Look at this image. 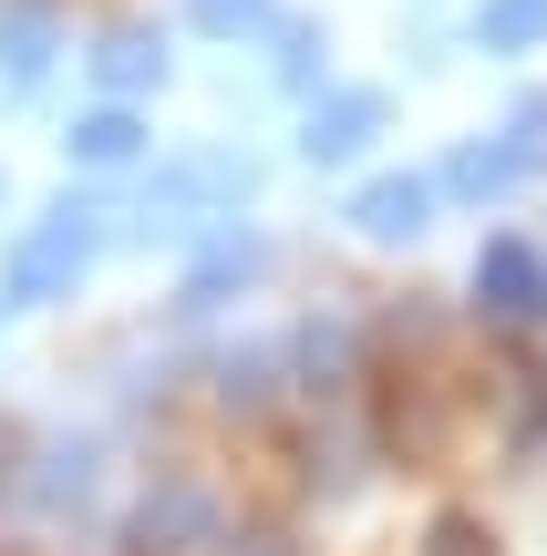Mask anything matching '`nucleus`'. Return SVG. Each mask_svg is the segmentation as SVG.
I'll use <instances>...</instances> for the list:
<instances>
[{
    "label": "nucleus",
    "instance_id": "obj_1",
    "mask_svg": "<svg viewBox=\"0 0 547 556\" xmlns=\"http://www.w3.org/2000/svg\"><path fill=\"white\" fill-rule=\"evenodd\" d=\"M83 258H94V206H73V197H62L52 217H41L32 238L11 248V268H0V289H11L21 309H41V299H62V289L83 278Z\"/></svg>",
    "mask_w": 547,
    "mask_h": 556
},
{
    "label": "nucleus",
    "instance_id": "obj_2",
    "mask_svg": "<svg viewBox=\"0 0 547 556\" xmlns=\"http://www.w3.org/2000/svg\"><path fill=\"white\" fill-rule=\"evenodd\" d=\"M383 135V93H331V103H310V124H300V155L310 165H341V155H362V144Z\"/></svg>",
    "mask_w": 547,
    "mask_h": 556
},
{
    "label": "nucleus",
    "instance_id": "obj_3",
    "mask_svg": "<svg viewBox=\"0 0 547 556\" xmlns=\"http://www.w3.org/2000/svg\"><path fill=\"white\" fill-rule=\"evenodd\" d=\"M351 227H362V238H383V248L424 238V227H434V186H424V176H383V186H362V197H351Z\"/></svg>",
    "mask_w": 547,
    "mask_h": 556
},
{
    "label": "nucleus",
    "instance_id": "obj_4",
    "mask_svg": "<svg viewBox=\"0 0 547 556\" xmlns=\"http://www.w3.org/2000/svg\"><path fill=\"white\" fill-rule=\"evenodd\" d=\"M475 299H486V309H537L547 299V268H537V248H517V238H496L486 258H475Z\"/></svg>",
    "mask_w": 547,
    "mask_h": 556
},
{
    "label": "nucleus",
    "instance_id": "obj_5",
    "mask_svg": "<svg viewBox=\"0 0 547 556\" xmlns=\"http://www.w3.org/2000/svg\"><path fill=\"white\" fill-rule=\"evenodd\" d=\"M94 73H103V93H156V83H165V41L156 31H114V41H103V52H94Z\"/></svg>",
    "mask_w": 547,
    "mask_h": 556
},
{
    "label": "nucleus",
    "instance_id": "obj_6",
    "mask_svg": "<svg viewBox=\"0 0 547 556\" xmlns=\"http://www.w3.org/2000/svg\"><path fill=\"white\" fill-rule=\"evenodd\" d=\"M62 144H73V165H135V155H145V124L124 114V103H94Z\"/></svg>",
    "mask_w": 547,
    "mask_h": 556
},
{
    "label": "nucleus",
    "instance_id": "obj_7",
    "mask_svg": "<svg viewBox=\"0 0 547 556\" xmlns=\"http://www.w3.org/2000/svg\"><path fill=\"white\" fill-rule=\"evenodd\" d=\"M197 526H207L197 484H165V495H145V516H135V556H165L176 536H197Z\"/></svg>",
    "mask_w": 547,
    "mask_h": 556
},
{
    "label": "nucleus",
    "instance_id": "obj_8",
    "mask_svg": "<svg viewBox=\"0 0 547 556\" xmlns=\"http://www.w3.org/2000/svg\"><path fill=\"white\" fill-rule=\"evenodd\" d=\"M475 41H486V52H537L547 41V0H486V11H475Z\"/></svg>",
    "mask_w": 547,
    "mask_h": 556
},
{
    "label": "nucleus",
    "instance_id": "obj_9",
    "mask_svg": "<svg viewBox=\"0 0 547 556\" xmlns=\"http://www.w3.org/2000/svg\"><path fill=\"white\" fill-rule=\"evenodd\" d=\"M41 62H52V31H41L32 11H11V21H0V83H11V93H32Z\"/></svg>",
    "mask_w": 547,
    "mask_h": 556
},
{
    "label": "nucleus",
    "instance_id": "obj_10",
    "mask_svg": "<svg viewBox=\"0 0 547 556\" xmlns=\"http://www.w3.org/2000/svg\"><path fill=\"white\" fill-rule=\"evenodd\" d=\"M507 176H517V165H507V144H465V155L445 165V186H455V197H496Z\"/></svg>",
    "mask_w": 547,
    "mask_h": 556
},
{
    "label": "nucleus",
    "instance_id": "obj_11",
    "mask_svg": "<svg viewBox=\"0 0 547 556\" xmlns=\"http://www.w3.org/2000/svg\"><path fill=\"white\" fill-rule=\"evenodd\" d=\"M507 165H517V176H527V165H547V93H527V103L507 114Z\"/></svg>",
    "mask_w": 547,
    "mask_h": 556
},
{
    "label": "nucleus",
    "instance_id": "obj_12",
    "mask_svg": "<svg viewBox=\"0 0 547 556\" xmlns=\"http://www.w3.org/2000/svg\"><path fill=\"white\" fill-rule=\"evenodd\" d=\"M248 268H259V248H248V238H238V248H217V258H207L197 278H186V309H207V299H217L227 278H248Z\"/></svg>",
    "mask_w": 547,
    "mask_h": 556
},
{
    "label": "nucleus",
    "instance_id": "obj_13",
    "mask_svg": "<svg viewBox=\"0 0 547 556\" xmlns=\"http://www.w3.org/2000/svg\"><path fill=\"white\" fill-rule=\"evenodd\" d=\"M424 556H496V536H486L475 516H445V526L424 536Z\"/></svg>",
    "mask_w": 547,
    "mask_h": 556
},
{
    "label": "nucleus",
    "instance_id": "obj_14",
    "mask_svg": "<svg viewBox=\"0 0 547 556\" xmlns=\"http://www.w3.org/2000/svg\"><path fill=\"white\" fill-rule=\"evenodd\" d=\"M83 484H94V454L73 443V454H52V475H41V505H73Z\"/></svg>",
    "mask_w": 547,
    "mask_h": 556
},
{
    "label": "nucleus",
    "instance_id": "obj_15",
    "mask_svg": "<svg viewBox=\"0 0 547 556\" xmlns=\"http://www.w3.org/2000/svg\"><path fill=\"white\" fill-rule=\"evenodd\" d=\"M207 31H248V21H269V0H197Z\"/></svg>",
    "mask_w": 547,
    "mask_h": 556
},
{
    "label": "nucleus",
    "instance_id": "obj_16",
    "mask_svg": "<svg viewBox=\"0 0 547 556\" xmlns=\"http://www.w3.org/2000/svg\"><path fill=\"white\" fill-rule=\"evenodd\" d=\"M227 556H279V536H238V546H227Z\"/></svg>",
    "mask_w": 547,
    "mask_h": 556
},
{
    "label": "nucleus",
    "instance_id": "obj_17",
    "mask_svg": "<svg viewBox=\"0 0 547 556\" xmlns=\"http://www.w3.org/2000/svg\"><path fill=\"white\" fill-rule=\"evenodd\" d=\"M11 454H21V433H11V422H0V484H11Z\"/></svg>",
    "mask_w": 547,
    "mask_h": 556
}]
</instances>
